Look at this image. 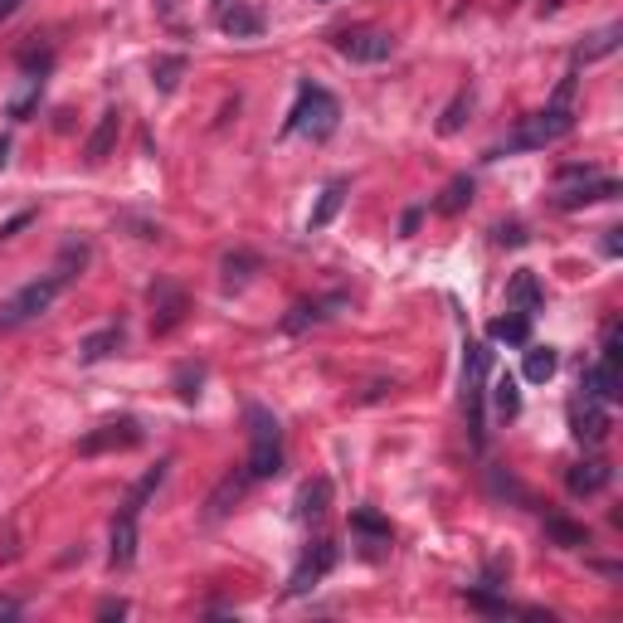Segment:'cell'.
<instances>
[{"label":"cell","mask_w":623,"mask_h":623,"mask_svg":"<svg viewBox=\"0 0 623 623\" xmlns=\"http://www.w3.org/2000/svg\"><path fill=\"white\" fill-rule=\"evenodd\" d=\"M570 132H575V108L570 103H550V108L521 117L512 132L487 151V161H502V156H516V151H546L555 142H565Z\"/></svg>","instance_id":"1"},{"label":"cell","mask_w":623,"mask_h":623,"mask_svg":"<svg viewBox=\"0 0 623 623\" xmlns=\"http://www.w3.org/2000/svg\"><path fill=\"white\" fill-rule=\"evenodd\" d=\"M341 127V103L336 93L322 88V83H297V103L288 108V122H283V137H312V142H327L331 132Z\"/></svg>","instance_id":"2"},{"label":"cell","mask_w":623,"mask_h":623,"mask_svg":"<svg viewBox=\"0 0 623 623\" xmlns=\"http://www.w3.org/2000/svg\"><path fill=\"white\" fill-rule=\"evenodd\" d=\"M244 424H249V477L254 482H268V477L283 473V424L273 409L263 404H249L244 409Z\"/></svg>","instance_id":"3"},{"label":"cell","mask_w":623,"mask_h":623,"mask_svg":"<svg viewBox=\"0 0 623 623\" xmlns=\"http://www.w3.org/2000/svg\"><path fill=\"white\" fill-rule=\"evenodd\" d=\"M487 375H492V351L468 336V341H463V414H468V439H473V448H487V419H482Z\"/></svg>","instance_id":"4"},{"label":"cell","mask_w":623,"mask_h":623,"mask_svg":"<svg viewBox=\"0 0 623 623\" xmlns=\"http://www.w3.org/2000/svg\"><path fill=\"white\" fill-rule=\"evenodd\" d=\"M64 288H69V283H64L59 273H44V278H35V283L15 288V293L0 302V331H15V327H25V322H35V317H44Z\"/></svg>","instance_id":"5"},{"label":"cell","mask_w":623,"mask_h":623,"mask_svg":"<svg viewBox=\"0 0 623 623\" xmlns=\"http://www.w3.org/2000/svg\"><path fill=\"white\" fill-rule=\"evenodd\" d=\"M147 439V429L132 419V414H122V419H108V424H98V429H88L83 439H78V453L83 458H103V453H127V448H137V443Z\"/></svg>","instance_id":"6"},{"label":"cell","mask_w":623,"mask_h":623,"mask_svg":"<svg viewBox=\"0 0 623 623\" xmlns=\"http://www.w3.org/2000/svg\"><path fill=\"white\" fill-rule=\"evenodd\" d=\"M336 560H341L336 541H312V546L302 550L297 570L288 575V589H283V599H302L307 589H317V585H322V580L331 575V570H336Z\"/></svg>","instance_id":"7"},{"label":"cell","mask_w":623,"mask_h":623,"mask_svg":"<svg viewBox=\"0 0 623 623\" xmlns=\"http://www.w3.org/2000/svg\"><path fill=\"white\" fill-rule=\"evenodd\" d=\"M331 44H336V54L351 59V64H385V59L395 54V35H390V30H370V25L341 30Z\"/></svg>","instance_id":"8"},{"label":"cell","mask_w":623,"mask_h":623,"mask_svg":"<svg viewBox=\"0 0 623 623\" xmlns=\"http://www.w3.org/2000/svg\"><path fill=\"white\" fill-rule=\"evenodd\" d=\"M147 297H151V336H171L190 317V297L171 278H156Z\"/></svg>","instance_id":"9"},{"label":"cell","mask_w":623,"mask_h":623,"mask_svg":"<svg viewBox=\"0 0 623 623\" xmlns=\"http://www.w3.org/2000/svg\"><path fill=\"white\" fill-rule=\"evenodd\" d=\"M137 546H142V512L122 502V507H117V516H112L108 565H112V570H132V565H137Z\"/></svg>","instance_id":"10"},{"label":"cell","mask_w":623,"mask_h":623,"mask_svg":"<svg viewBox=\"0 0 623 623\" xmlns=\"http://www.w3.org/2000/svg\"><path fill=\"white\" fill-rule=\"evenodd\" d=\"M346 307V293H327V297H302V302H293L288 312H283V322H278V331H288V336H297V331L317 327V322H327V317H336Z\"/></svg>","instance_id":"11"},{"label":"cell","mask_w":623,"mask_h":623,"mask_svg":"<svg viewBox=\"0 0 623 623\" xmlns=\"http://www.w3.org/2000/svg\"><path fill=\"white\" fill-rule=\"evenodd\" d=\"M609 429H614V419H609V409L599 400H580L570 404V434L585 443V448H599V443L609 439Z\"/></svg>","instance_id":"12"},{"label":"cell","mask_w":623,"mask_h":623,"mask_svg":"<svg viewBox=\"0 0 623 623\" xmlns=\"http://www.w3.org/2000/svg\"><path fill=\"white\" fill-rule=\"evenodd\" d=\"M249 487H254L249 468H229V473L210 487V497H205V521H224V516L244 502V492H249Z\"/></svg>","instance_id":"13"},{"label":"cell","mask_w":623,"mask_h":623,"mask_svg":"<svg viewBox=\"0 0 623 623\" xmlns=\"http://www.w3.org/2000/svg\"><path fill=\"white\" fill-rule=\"evenodd\" d=\"M623 185L614 181V176H589V185H565L560 195H555V205L560 210H585V205H599V200H619Z\"/></svg>","instance_id":"14"},{"label":"cell","mask_w":623,"mask_h":623,"mask_svg":"<svg viewBox=\"0 0 623 623\" xmlns=\"http://www.w3.org/2000/svg\"><path fill=\"white\" fill-rule=\"evenodd\" d=\"M580 390H585V400H599V404H614L623 395V375L619 366H604V361H589L580 370Z\"/></svg>","instance_id":"15"},{"label":"cell","mask_w":623,"mask_h":623,"mask_svg":"<svg viewBox=\"0 0 623 623\" xmlns=\"http://www.w3.org/2000/svg\"><path fill=\"white\" fill-rule=\"evenodd\" d=\"M117 137H122V112L108 108L103 117H98V127H93V137L83 142V161L88 166H103L112 151H117Z\"/></svg>","instance_id":"16"},{"label":"cell","mask_w":623,"mask_h":623,"mask_svg":"<svg viewBox=\"0 0 623 623\" xmlns=\"http://www.w3.org/2000/svg\"><path fill=\"white\" fill-rule=\"evenodd\" d=\"M614 482V468L604 463V458H585V463H575L570 473H565V487L575 492V497H594V492H604Z\"/></svg>","instance_id":"17"},{"label":"cell","mask_w":623,"mask_h":623,"mask_svg":"<svg viewBox=\"0 0 623 623\" xmlns=\"http://www.w3.org/2000/svg\"><path fill=\"white\" fill-rule=\"evenodd\" d=\"M507 307H512V312H526V317H536V312L546 307V288H541V278H536L531 268H521L512 283H507Z\"/></svg>","instance_id":"18"},{"label":"cell","mask_w":623,"mask_h":623,"mask_svg":"<svg viewBox=\"0 0 623 623\" xmlns=\"http://www.w3.org/2000/svg\"><path fill=\"white\" fill-rule=\"evenodd\" d=\"M346 195H351V181H327L322 185V195H317V205H312V215H307V234H317V229H327L336 215H341V205H346Z\"/></svg>","instance_id":"19"},{"label":"cell","mask_w":623,"mask_h":623,"mask_svg":"<svg viewBox=\"0 0 623 623\" xmlns=\"http://www.w3.org/2000/svg\"><path fill=\"white\" fill-rule=\"evenodd\" d=\"M122 341H127V331H122V322H112V327L93 331V336L78 341V361H83V366H98V361H108V356L122 351Z\"/></svg>","instance_id":"20"},{"label":"cell","mask_w":623,"mask_h":623,"mask_svg":"<svg viewBox=\"0 0 623 623\" xmlns=\"http://www.w3.org/2000/svg\"><path fill=\"white\" fill-rule=\"evenodd\" d=\"M623 39V25H604V30H594V35H585V44L570 54V69H585V64H599V59H609L614 49H619Z\"/></svg>","instance_id":"21"},{"label":"cell","mask_w":623,"mask_h":623,"mask_svg":"<svg viewBox=\"0 0 623 623\" xmlns=\"http://www.w3.org/2000/svg\"><path fill=\"white\" fill-rule=\"evenodd\" d=\"M351 536H361V546H370L366 555H380L375 546H390V536H395V531H390V521H385L380 512L356 507V512H351Z\"/></svg>","instance_id":"22"},{"label":"cell","mask_w":623,"mask_h":623,"mask_svg":"<svg viewBox=\"0 0 623 623\" xmlns=\"http://www.w3.org/2000/svg\"><path fill=\"white\" fill-rule=\"evenodd\" d=\"M331 507V477H307L297 487V521H322Z\"/></svg>","instance_id":"23"},{"label":"cell","mask_w":623,"mask_h":623,"mask_svg":"<svg viewBox=\"0 0 623 623\" xmlns=\"http://www.w3.org/2000/svg\"><path fill=\"white\" fill-rule=\"evenodd\" d=\"M220 30L229 39H258L263 35V15H258L254 5H239V0H234V5L220 10Z\"/></svg>","instance_id":"24"},{"label":"cell","mask_w":623,"mask_h":623,"mask_svg":"<svg viewBox=\"0 0 623 623\" xmlns=\"http://www.w3.org/2000/svg\"><path fill=\"white\" fill-rule=\"evenodd\" d=\"M487 400H492V409H497V419H507V424L521 414V390H516L512 370H502V375L487 380Z\"/></svg>","instance_id":"25"},{"label":"cell","mask_w":623,"mask_h":623,"mask_svg":"<svg viewBox=\"0 0 623 623\" xmlns=\"http://www.w3.org/2000/svg\"><path fill=\"white\" fill-rule=\"evenodd\" d=\"M546 541L560 550H585L589 546V526H580V521H570V516L550 512L546 516Z\"/></svg>","instance_id":"26"},{"label":"cell","mask_w":623,"mask_h":623,"mask_svg":"<svg viewBox=\"0 0 623 623\" xmlns=\"http://www.w3.org/2000/svg\"><path fill=\"white\" fill-rule=\"evenodd\" d=\"M171 468H176V458H161V463H156V468H147V473L137 477V482H132V492H127V497H122V502H127V507H137V512H142V507H147L151 497H156V492H161V482H166V477H171Z\"/></svg>","instance_id":"27"},{"label":"cell","mask_w":623,"mask_h":623,"mask_svg":"<svg viewBox=\"0 0 623 623\" xmlns=\"http://www.w3.org/2000/svg\"><path fill=\"white\" fill-rule=\"evenodd\" d=\"M220 273H224V288H244L254 273H263V258L249 254V249H234V254L220 258Z\"/></svg>","instance_id":"28"},{"label":"cell","mask_w":623,"mask_h":623,"mask_svg":"<svg viewBox=\"0 0 623 623\" xmlns=\"http://www.w3.org/2000/svg\"><path fill=\"white\" fill-rule=\"evenodd\" d=\"M487 336H492V341H502V346H526V341H531V317H526V312L492 317V322H487Z\"/></svg>","instance_id":"29"},{"label":"cell","mask_w":623,"mask_h":623,"mask_svg":"<svg viewBox=\"0 0 623 623\" xmlns=\"http://www.w3.org/2000/svg\"><path fill=\"white\" fill-rule=\"evenodd\" d=\"M185 74H190V59H185V54H161V59L151 64V83H156V93H176Z\"/></svg>","instance_id":"30"},{"label":"cell","mask_w":623,"mask_h":623,"mask_svg":"<svg viewBox=\"0 0 623 623\" xmlns=\"http://www.w3.org/2000/svg\"><path fill=\"white\" fill-rule=\"evenodd\" d=\"M473 205V176H453L443 185V195L434 200V215H463Z\"/></svg>","instance_id":"31"},{"label":"cell","mask_w":623,"mask_h":623,"mask_svg":"<svg viewBox=\"0 0 623 623\" xmlns=\"http://www.w3.org/2000/svg\"><path fill=\"white\" fill-rule=\"evenodd\" d=\"M526 380H531V385H546L550 375H555V370H560V351H555V346H531V341H526Z\"/></svg>","instance_id":"32"},{"label":"cell","mask_w":623,"mask_h":623,"mask_svg":"<svg viewBox=\"0 0 623 623\" xmlns=\"http://www.w3.org/2000/svg\"><path fill=\"white\" fill-rule=\"evenodd\" d=\"M473 108H477V98H473V88H463L448 108H443V117H439V137H453V132H463L468 127V117H473Z\"/></svg>","instance_id":"33"},{"label":"cell","mask_w":623,"mask_h":623,"mask_svg":"<svg viewBox=\"0 0 623 623\" xmlns=\"http://www.w3.org/2000/svg\"><path fill=\"white\" fill-rule=\"evenodd\" d=\"M200 385H205V361H181L176 375H171V390H176L185 404L200 400Z\"/></svg>","instance_id":"34"},{"label":"cell","mask_w":623,"mask_h":623,"mask_svg":"<svg viewBox=\"0 0 623 623\" xmlns=\"http://www.w3.org/2000/svg\"><path fill=\"white\" fill-rule=\"evenodd\" d=\"M39 98H44V78H25V93L10 98L5 117H10V122H30V112L39 108Z\"/></svg>","instance_id":"35"},{"label":"cell","mask_w":623,"mask_h":623,"mask_svg":"<svg viewBox=\"0 0 623 623\" xmlns=\"http://www.w3.org/2000/svg\"><path fill=\"white\" fill-rule=\"evenodd\" d=\"M88 258H93V249H88V244H78V239H69V244H64V254H59V263H54V273L69 283L74 273H83V268H88Z\"/></svg>","instance_id":"36"},{"label":"cell","mask_w":623,"mask_h":623,"mask_svg":"<svg viewBox=\"0 0 623 623\" xmlns=\"http://www.w3.org/2000/svg\"><path fill=\"white\" fill-rule=\"evenodd\" d=\"M507 575H512V560H507V555H492V560L482 565V580H477V585L502 589V585H507Z\"/></svg>","instance_id":"37"},{"label":"cell","mask_w":623,"mask_h":623,"mask_svg":"<svg viewBox=\"0 0 623 623\" xmlns=\"http://www.w3.org/2000/svg\"><path fill=\"white\" fill-rule=\"evenodd\" d=\"M492 239H497V244H512V249H521V244H526V224H497V229H492Z\"/></svg>","instance_id":"38"},{"label":"cell","mask_w":623,"mask_h":623,"mask_svg":"<svg viewBox=\"0 0 623 623\" xmlns=\"http://www.w3.org/2000/svg\"><path fill=\"white\" fill-rule=\"evenodd\" d=\"M35 224V210H20V215H10V220L0 224V239H15L20 229H30Z\"/></svg>","instance_id":"39"},{"label":"cell","mask_w":623,"mask_h":623,"mask_svg":"<svg viewBox=\"0 0 623 623\" xmlns=\"http://www.w3.org/2000/svg\"><path fill=\"white\" fill-rule=\"evenodd\" d=\"M98 619H127V599H103V604H98Z\"/></svg>","instance_id":"40"},{"label":"cell","mask_w":623,"mask_h":623,"mask_svg":"<svg viewBox=\"0 0 623 623\" xmlns=\"http://www.w3.org/2000/svg\"><path fill=\"white\" fill-rule=\"evenodd\" d=\"M619 234H623V229H604V254H609V258L623 254V239H619Z\"/></svg>","instance_id":"41"},{"label":"cell","mask_w":623,"mask_h":623,"mask_svg":"<svg viewBox=\"0 0 623 623\" xmlns=\"http://www.w3.org/2000/svg\"><path fill=\"white\" fill-rule=\"evenodd\" d=\"M20 614H25L20 599H0V619H20Z\"/></svg>","instance_id":"42"},{"label":"cell","mask_w":623,"mask_h":623,"mask_svg":"<svg viewBox=\"0 0 623 623\" xmlns=\"http://www.w3.org/2000/svg\"><path fill=\"white\" fill-rule=\"evenodd\" d=\"M419 220H424V210H404V220H400V234H414V229H419Z\"/></svg>","instance_id":"43"},{"label":"cell","mask_w":623,"mask_h":623,"mask_svg":"<svg viewBox=\"0 0 623 623\" xmlns=\"http://www.w3.org/2000/svg\"><path fill=\"white\" fill-rule=\"evenodd\" d=\"M20 5H25V0H0V25H5V20H10V15H15Z\"/></svg>","instance_id":"44"},{"label":"cell","mask_w":623,"mask_h":623,"mask_svg":"<svg viewBox=\"0 0 623 623\" xmlns=\"http://www.w3.org/2000/svg\"><path fill=\"white\" fill-rule=\"evenodd\" d=\"M5 161H10V137L0 132V171H5Z\"/></svg>","instance_id":"45"},{"label":"cell","mask_w":623,"mask_h":623,"mask_svg":"<svg viewBox=\"0 0 623 623\" xmlns=\"http://www.w3.org/2000/svg\"><path fill=\"white\" fill-rule=\"evenodd\" d=\"M156 10H161V15H171V10H176V0H156Z\"/></svg>","instance_id":"46"},{"label":"cell","mask_w":623,"mask_h":623,"mask_svg":"<svg viewBox=\"0 0 623 623\" xmlns=\"http://www.w3.org/2000/svg\"><path fill=\"white\" fill-rule=\"evenodd\" d=\"M210 5H215V15H220V10H224V5H234V0H210Z\"/></svg>","instance_id":"47"}]
</instances>
